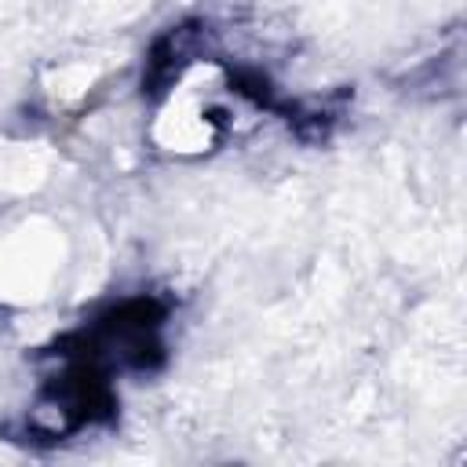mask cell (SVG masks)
<instances>
[{"label": "cell", "mask_w": 467, "mask_h": 467, "mask_svg": "<svg viewBox=\"0 0 467 467\" xmlns=\"http://www.w3.org/2000/svg\"><path fill=\"white\" fill-rule=\"evenodd\" d=\"M113 405L117 401H113V390L106 387L102 368L69 361V372L55 376L47 390L36 398V405L29 409V431L47 441H62L84 431L88 423L109 420Z\"/></svg>", "instance_id": "6da1fadb"}]
</instances>
